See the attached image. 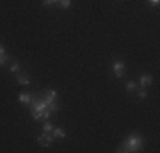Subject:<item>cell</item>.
I'll return each instance as SVG.
<instances>
[{
	"label": "cell",
	"instance_id": "cell-3",
	"mask_svg": "<svg viewBox=\"0 0 160 153\" xmlns=\"http://www.w3.org/2000/svg\"><path fill=\"white\" fill-rule=\"evenodd\" d=\"M38 143H39L41 146H51L53 135H49V133H43V135H39V136H38Z\"/></svg>",
	"mask_w": 160,
	"mask_h": 153
},
{
	"label": "cell",
	"instance_id": "cell-6",
	"mask_svg": "<svg viewBox=\"0 0 160 153\" xmlns=\"http://www.w3.org/2000/svg\"><path fill=\"white\" fill-rule=\"evenodd\" d=\"M51 135H53V138H56V140H65V138H67V133H65L63 128H53Z\"/></svg>",
	"mask_w": 160,
	"mask_h": 153
},
{
	"label": "cell",
	"instance_id": "cell-5",
	"mask_svg": "<svg viewBox=\"0 0 160 153\" xmlns=\"http://www.w3.org/2000/svg\"><path fill=\"white\" fill-rule=\"evenodd\" d=\"M56 97H58V92L56 90H44V94H43V99L46 102H56Z\"/></svg>",
	"mask_w": 160,
	"mask_h": 153
},
{
	"label": "cell",
	"instance_id": "cell-1",
	"mask_svg": "<svg viewBox=\"0 0 160 153\" xmlns=\"http://www.w3.org/2000/svg\"><path fill=\"white\" fill-rule=\"evenodd\" d=\"M143 143H145V140H143V136H142V135H129L126 140H124L123 143H121L119 146H118V150H116V151H119V153L142 151Z\"/></svg>",
	"mask_w": 160,
	"mask_h": 153
},
{
	"label": "cell",
	"instance_id": "cell-2",
	"mask_svg": "<svg viewBox=\"0 0 160 153\" xmlns=\"http://www.w3.org/2000/svg\"><path fill=\"white\" fill-rule=\"evenodd\" d=\"M111 68H112V73H114V76H116V78H123V75L126 73V67H124V63H123L121 60L114 61Z\"/></svg>",
	"mask_w": 160,
	"mask_h": 153
},
{
	"label": "cell",
	"instance_id": "cell-11",
	"mask_svg": "<svg viewBox=\"0 0 160 153\" xmlns=\"http://www.w3.org/2000/svg\"><path fill=\"white\" fill-rule=\"evenodd\" d=\"M135 89H136V82H133V80H129V82L126 83V90H128V92H133Z\"/></svg>",
	"mask_w": 160,
	"mask_h": 153
},
{
	"label": "cell",
	"instance_id": "cell-4",
	"mask_svg": "<svg viewBox=\"0 0 160 153\" xmlns=\"http://www.w3.org/2000/svg\"><path fill=\"white\" fill-rule=\"evenodd\" d=\"M140 87L142 89H147V87H150L152 83H153V78H152V75H148V73H143L142 76H140Z\"/></svg>",
	"mask_w": 160,
	"mask_h": 153
},
{
	"label": "cell",
	"instance_id": "cell-13",
	"mask_svg": "<svg viewBox=\"0 0 160 153\" xmlns=\"http://www.w3.org/2000/svg\"><path fill=\"white\" fill-rule=\"evenodd\" d=\"M136 95H138V99H140V101H145V99H147V90H145V89L138 90V94H136Z\"/></svg>",
	"mask_w": 160,
	"mask_h": 153
},
{
	"label": "cell",
	"instance_id": "cell-17",
	"mask_svg": "<svg viewBox=\"0 0 160 153\" xmlns=\"http://www.w3.org/2000/svg\"><path fill=\"white\" fill-rule=\"evenodd\" d=\"M160 0H148V3H152V5H158Z\"/></svg>",
	"mask_w": 160,
	"mask_h": 153
},
{
	"label": "cell",
	"instance_id": "cell-9",
	"mask_svg": "<svg viewBox=\"0 0 160 153\" xmlns=\"http://www.w3.org/2000/svg\"><path fill=\"white\" fill-rule=\"evenodd\" d=\"M56 5L62 9H68V7H72V0H56Z\"/></svg>",
	"mask_w": 160,
	"mask_h": 153
},
{
	"label": "cell",
	"instance_id": "cell-8",
	"mask_svg": "<svg viewBox=\"0 0 160 153\" xmlns=\"http://www.w3.org/2000/svg\"><path fill=\"white\" fill-rule=\"evenodd\" d=\"M17 82L21 83V85H29V83H31V78L24 73H17Z\"/></svg>",
	"mask_w": 160,
	"mask_h": 153
},
{
	"label": "cell",
	"instance_id": "cell-10",
	"mask_svg": "<svg viewBox=\"0 0 160 153\" xmlns=\"http://www.w3.org/2000/svg\"><path fill=\"white\" fill-rule=\"evenodd\" d=\"M9 70H10V73H19V70H21V65H19L17 61H14V63L10 65Z\"/></svg>",
	"mask_w": 160,
	"mask_h": 153
},
{
	"label": "cell",
	"instance_id": "cell-14",
	"mask_svg": "<svg viewBox=\"0 0 160 153\" xmlns=\"http://www.w3.org/2000/svg\"><path fill=\"white\" fill-rule=\"evenodd\" d=\"M7 61H9V55H7V53H5V55H0V67L5 65Z\"/></svg>",
	"mask_w": 160,
	"mask_h": 153
},
{
	"label": "cell",
	"instance_id": "cell-12",
	"mask_svg": "<svg viewBox=\"0 0 160 153\" xmlns=\"http://www.w3.org/2000/svg\"><path fill=\"white\" fill-rule=\"evenodd\" d=\"M53 128H55V126H53L51 122H44V126H43V131H44V133H51V131H53Z\"/></svg>",
	"mask_w": 160,
	"mask_h": 153
},
{
	"label": "cell",
	"instance_id": "cell-15",
	"mask_svg": "<svg viewBox=\"0 0 160 153\" xmlns=\"http://www.w3.org/2000/svg\"><path fill=\"white\" fill-rule=\"evenodd\" d=\"M41 3H43V7H51V5L56 3V0H43Z\"/></svg>",
	"mask_w": 160,
	"mask_h": 153
},
{
	"label": "cell",
	"instance_id": "cell-7",
	"mask_svg": "<svg viewBox=\"0 0 160 153\" xmlns=\"http://www.w3.org/2000/svg\"><path fill=\"white\" fill-rule=\"evenodd\" d=\"M32 99V94H29V92H21L19 94V102H22V104H29Z\"/></svg>",
	"mask_w": 160,
	"mask_h": 153
},
{
	"label": "cell",
	"instance_id": "cell-16",
	"mask_svg": "<svg viewBox=\"0 0 160 153\" xmlns=\"http://www.w3.org/2000/svg\"><path fill=\"white\" fill-rule=\"evenodd\" d=\"M5 46H3V44H0V55H5Z\"/></svg>",
	"mask_w": 160,
	"mask_h": 153
}]
</instances>
